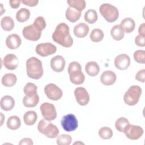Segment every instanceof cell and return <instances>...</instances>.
Instances as JSON below:
<instances>
[{
	"mask_svg": "<svg viewBox=\"0 0 145 145\" xmlns=\"http://www.w3.org/2000/svg\"><path fill=\"white\" fill-rule=\"evenodd\" d=\"M54 41L65 47H71L73 44V39L70 34L69 26L65 23H61L56 27L53 35Z\"/></svg>",
	"mask_w": 145,
	"mask_h": 145,
	"instance_id": "cell-1",
	"label": "cell"
},
{
	"mask_svg": "<svg viewBox=\"0 0 145 145\" xmlns=\"http://www.w3.org/2000/svg\"><path fill=\"white\" fill-rule=\"evenodd\" d=\"M27 74L30 78L39 79L43 75L41 61L35 57L29 58L26 61Z\"/></svg>",
	"mask_w": 145,
	"mask_h": 145,
	"instance_id": "cell-2",
	"label": "cell"
},
{
	"mask_svg": "<svg viewBox=\"0 0 145 145\" xmlns=\"http://www.w3.org/2000/svg\"><path fill=\"white\" fill-rule=\"evenodd\" d=\"M67 71L72 83L79 85L84 82L85 76L82 71V66L78 62L76 61L71 62L69 65Z\"/></svg>",
	"mask_w": 145,
	"mask_h": 145,
	"instance_id": "cell-3",
	"label": "cell"
},
{
	"mask_svg": "<svg viewBox=\"0 0 145 145\" xmlns=\"http://www.w3.org/2000/svg\"><path fill=\"white\" fill-rule=\"evenodd\" d=\"M37 129L40 133L43 134L49 138H54L58 136L59 130L57 126L53 124L50 121L45 119L39 121L37 125Z\"/></svg>",
	"mask_w": 145,
	"mask_h": 145,
	"instance_id": "cell-4",
	"label": "cell"
},
{
	"mask_svg": "<svg viewBox=\"0 0 145 145\" xmlns=\"http://www.w3.org/2000/svg\"><path fill=\"white\" fill-rule=\"evenodd\" d=\"M142 92V88L139 86H131L123 96L124 102L130 106L136 105L139 101Z\"/></svg>",
	"mask_w": 145,
	"mask_h": 145,
	"instance_id": "cell-5",
	"label": "cell"
},
{
	"mask_svg": "<svg viewBox=\"0 0 145 145\" xmlns=\"http://www.w3.org/2000/svg\"><path fill=\"white\" fill-rule=\"evenodd\" d=\"M99 11L104 18L109 23L115 22L118 18L117 8L109 3H103L99 7Z\"/></svg>",
	"mask_w": 145,
	"mask_h": 145,
	"instance_id": "cell-6",
	"label": "cell"
},
{
	"mask_svg": "<svg viewBox=\"0 0 145 145\" xmlns=\"http://www.w3.org/2000/svg\"><path fill=\"white\" fill-rule=\"evenodd\" d=\"M61 124L63 130L67 132L75 130L78 126V120L72 114H68L63 116L61 121Z\"/></svg>",
	"mask_w": 145,
	"mask_h": 145,
	"instance_id": "cell-7",
	"label": "cell"
},
{
	"mask_svg": "<svg viewBox=\"0 0 145 145\" xmlns=\"http://www.w3.org/2000/svg\"><path fill=\"white\" fill-rule=\"evenodd\" d=\"M44 92L46 96L50 100L57 101L62 96V91L56 84L49 83L44 87Z\"/></svg>",
	"mask_w": 145,
	"mask_h": 145,
	"instance_id": "cell-8",
	"label": "cell"
},
{
	"mask_svg": "<svg viewBox=\"0 0 145 145\" xmlns=\"http://www.w3.org/2000/svg\"><path fill=\"white\" fill-rule=\"evenodd\" d=\"M42 116L48 121H53L57 117V112L54 105L49 103H44L40 107Z\"/></svg>",
	"mask_w": 145,
	"mask_h": 145,
	"instance_id": "cell-9",
	"label": "cell"
},
{
	"mask_svg": "<svg viewBox=\"0 0 145 145\" xmlns=\"http://www.w3.org/2000/svg\"><path fill=\"white\" fill-rule=\"evenodd\" d=\"M123 133L129 139L131 140H137L142 136L143 129L139 126L129 123L125 127Z\"/></svg>",
	"mask_w": 145,
	"mask_h": 145,
	"instance_id": "cell-10",
	"label": "cell"
},
{
	"mask_svg": "<svg viewBox=\"0 0 145 145\" xmlns=\"http://www.w3.org/2000/svg\"><path fill=\"white\" fill-rule=\"evenodd\" d=\"M57 51V47L50 42L40 43L36 47V53L41 57H46L54 54Z\"/></svg>",
	"mask_w": 145,
	"mask_h": 145,
	"instance_id": "cell-11",
	"label": "cell"
},
{
	"mask_svg": "<svg viewBox=\"0 0 145 145\" xmlns=\"http://www.w3.org/2000/svg\"><path fill=\"white\" fill-rule=\"evenodd\" d=\"M23 35L27 40L35 41L40 39L41 32L37 30L33 24L25 26L22 32Z\"/></svg>",
	"mask_w": 145,
	"mask_h": 145,
	"instance_id": "cell-12",
	"label": "cell"
},
{
	"mask_svg": "<svg viewBox=\"0 0 145 145\" xmlns=\"http://www.w3.org/2000/svg\"><path fill=\"white\" fill-rule=\"evenodd\" d=\"M74 95L77 103L82 106L86 105L89 101V95L84 87H77L74 91Z\"/></svg>",
	"mask_w": 145,
	"mask_h": 145,
	"instance_id": "cell-13",
	"label": "cell"
},
{
	"mask_svg": "<svg viewBox=\"0 0 145 145\" xmlns=\"http://www.w3.org/2000/svg\"><path fill=\"white\" fill-rule=\"evenodd\" d=\"M114 63L117 69L121 70H126L130 65V58L126 54H121L115 58Z\"/></svg>",
	"mask_w": 145,
	"mask_h": 145,
	"instance_id": "cell-14",
	"label": "cell"
},
{
	"mask_svg": "<svg viewBox=\"0 0 145 145\" xmlns=\"http://www.w3.org/2000/svg\"><path fill=\"white\" fill-rule=\"evenodd\" d=\"M3 64L7 69L14 70L18 67L19 60L15 54H8L3 58Z\"/></svg>",
	"mask_w": 145,
	"mask_h": 145,
	"instance_id": "cell-15",
	"label": "cell"
},
{
	"mask_svg": "<svg viewBox=\"0 0 145 145\" xmlns=\"http://www.w3.org/2000/svg\"><path fill=\"white\" fill-rule=\"evenodd\" d=\"M65 59L61 56H56L53 57L50 61V66L53 70L59 72L62 71L65 67Z\"/></svg>",
	"mask_w": 145,
	"mask_h": 145,
	"instance_id": "cell-16",
	"label": "cell"
},
{
	"mask_svg": "<svg viewBox=\"0 0 145 145\" xmlns=\"http://www.w3.org/2000/svg\"><path fill=\"white\" fill-rule=\"evenodd\" d=\"M22 43L20 36L15 33L8 35L6 39V45L10 49H16L18 48Z\"/></svg>",
	"mask_w": 145,
	"mask_h": 145,
	"instance_id": "cell-17",
	"label": "cell"
},
{
	"mask_svg": "<svg viewBox=\"0 0 145 145\" xmlns=\"http://www.w3.org/2000/svg\"><path fill=\"white\" fill-rule=\"evenodd\" d=\"M117 79L116 74L110 70H106L103 72L100 76L101 82L105 86L113 84Z\"/></svg>",
	"mask_w": 145,
	"mask_h": 145,
	"instance_id": "cell-18",
	"label": "cell"
},
{
	"mask_svg": "<svg viewBox=\"0 0 145 145\" xmlns=\"http://www.w3.org/2000/svg\"><path fill=\"white\" fill-rule=\"evenodd\" d=\"M89 27L84 23H80L74 28V33L75 36L79 38L85 37L88 33Z\"/></svg>",
	"mask_w": 145,
	"mask_h": 145,
	"instance_id": "cell-19",
	"label": "cell"
},
{
	"mask_svg": "<svg viewBox=\"0 0 145 145\" xmlns=\"http://www.w3.org/2000/svg\"><path fill=\"white\" fill-rule=\"evenodd\" d=\"M0 105L1 109L3 110H11L15 105V100L11 96H4L1 99Z\"/></svg>",
	"mask_w": 145,
	"mask_h": 145,
	"instance_id": "cell-20",
	"label": "cell"
},
{
	"mask_svg": "<svg viewBox=\"0 0 145 145\" xmlns=\"http://www.w3.org/2000/svg\"><path fill=\"white\" fill-rule=\"evenodd\" d=\"M120 25L124 32L129 33L134 30L135 23L131 18H126L121 21Z\"/></svg>",
	"mask_w": 145,
	"mask_h": 145,
	"instance_id": "cell-21",
	"label": "cell"
},
{
	"mask_svg": "<svg viewBox=\"0 0 145 145\" xmlns=\"http://www.w3.org/2000/svg\"><path fill=\"white\" fill-rule=\"evenodd\" d=\"M17 81L16 76L13 73L5 74L2 78V84L6 87H11L15 84Z\"/></svg>",
	"mask_w": 145,
	"mask_h": 145,
	"instance_id": "cell-22",
	"label": "cell"
},
{
	"mask_svg": "<svg viewBox=\"0 0 145 145\" xmlns=\"http://www.w3.org/2000/svg\"><path fill=\"white\" fill-rule=\"evenodd\" d=\"M85 71L89 76H95L99 74L100 67L96 62L91 61L86 63L85 66Z\"/></svg>",
	"mask_w": 145,
	"mask_h": 145,
	"instance_id": "cell-23",
	"label": "cell"
},
{
	"mask_svg": "<svg viewBox=\"0 0 145 145\" xmlns=\"http://www.w3.org/2000/svg\"><path fill=\"white\" fill-rule=\"evenodd\" d=\"M81 16V12L74 8L69 7L66 11V18L70 22L74 23L78 20Z\"/></svg>",
	"mask_w": 145,
	"mask_h": 145,
	"instance_id": "cell-24",
	"label": "cell"
},
{
	"mask_svg": "<svg viewBox=\"0 0 145 145\" xmlns=\"http://www.w3.org/2000/svg\"><path fill=\"white\" fill-rule=\"evenodd\" d=\"M23 120L25 125L28 126L33 125L37 120V114L33 110L28 111L24 114Z\"/></svg>",
	"mask_w": 145,
	"mask_h": 145,
	"instance_id": "cell-25",
	"label": "cell"
},
{
	"mask_svg": "<svg viewBox=\"0 0 145 145\" xmlns=\"http://www.w3.org/2000/svg\"><path fill=\"white\" fill-rule=\"evenodd\" d=\"M39 102V96L37 94L32 97H28L25 96L23 99V105L27 108H31L36 106Z\"/></svg>",
	"mask_w": 145,
	"mask_h": 145,
	"instance_id": "cell-26",
	"label": "cell"
},
{
	"mask_svg": "<svg viewBox=\"0 0 145 145\" xmlns=\"http://www.w3.org/2000/svg\"><path fill=\"white\" fill-rule=\"evenodd\" d=\"M7 126L11 130H16L21 126V121L19 117L16 116H10L7 121Z\"/></svg>",
	"mask_w": 145,
	"mask_h": 145,
	"instance_id": "cell-27",
	"label": "cell"
},
{
	"mask_svg": "<svg viewBox=\"0 0 145 145\" xmlns=\"http://www.w3.org/2000/svg\"><path fill=\"white\" fill-rule=\"evenodd\" d=\"M1 26L6 31H10L14 27V22L10 16H5L1 20Z\"/></svg>",
	"mask_w": 145,
	"mask_h": 145,
	"instance_id": "cell-28",
	"label": "cell"
},
{
	"mask_svg": "<svg viewBox=\"0 0 145 145\" xmlns=\"http://www.w3.org/2000/svg\"><path fill=\"white\" fill-rule=\"evenodd\" d=\"M110 35L115 40H121L124 37V32L120 25L116 24L114 25L110 31Z\"/></svg>",
	"mask_w": 145,
	"mask_h": 145,
	"instance_id": "cell-29",
	"label": "cell"
},
{
	"mask_svg": "<svg viewBox=\"0 0 145 145\" xmlns=\"http://www.w3.org/2000/svg\"><path fill=\"white\" fill-rule=\"evenodd\" d=\"M30 16V11L26 8H22L16 14V19L19 22H25Z\"/></svg>",
	"mask_w": 145,
	"mask_h": 145,
	"instance_id": "cell-30",
	"label": "cell"
},
{
	"mask_svg": "<svg viewBox=\"0 0 145 145\" xmlns=\"http://www.w3.org/2000/svg\"><path fill=\"white\" fill-rule=\"evenodd\" d=\"M70 7L75 8L78 11H82L86 7V3L84 0H69L67 1Z\"/></svg>",
	"mask_w": 145,
	"mask_h": 145,
	"instance_id": "cell-31",
	"label": "cell"
},
{
	"mask_svg": "<svg viewBox=\"0 0 145 145\" xmlns=\"http://www.w3.org/2000/svg\"><path fill=\"white\" fill-rule=\"evenodd\" d=\"M37 87L33 83H27L24 87L23 91L25 96L32 97L37 94Z\"/></svg>",
	"mask_w": 145,
	"mask_h": 145,
	"instance_id": "cell-32",
	"label": "cell"
},
{
	"mask_svg": "<svg viewBox=\"0 0 145 145\" xmlns=\"http://www.w3.org/2000/svg\"><path fill=\"white\" fill-rule=\"evenodd\" d=\"M97 12L93 9L87 10L84 16V18L86 22L89 24H93L97 20Z\"/></svg>",
	"mask_w": 145,
	"mask_h": 145,
	"instance_id": "cell-33",
	"label": "cell"
},
{
	"mask_svg": "<svg viewBox=\"0 0 145 145\" xmlns=\"http://www.w3.org/2000/svg\"><path fill=\"white\" fill-rule=\"evenodd\" d=\"M92 41L98 42L101 41L104 38V33L99 28H95L92 31L89 36Z\"/></svg>",
	"mask_w": 145,
	"mask_h": 145,
	"instance_id": "cell-34",
	"label": "cell"
},
{
	"mask_svg": "<svg viewBox=\"0 0 145 145\" xmlns=\"http://www.w3.org/2000/svg\"><path fill=\"white\" fill-rule=\"evenodd\" d=\"M129 124L128 120L125 117H120L118 118L115 122L116 129L119 132H123L125 127L127 125Z\"/></svg>",
	"mask_w": 145,
	"mask_h": 145,
	"instance_id": "cell-35",
	"label": "cell"
},
{
	"mask_svg": "<svg viewBox=\"0 0 145 145\" xmlns=\"http://www.w3.org/2000/svg\"><path fill=\"white\" fill-rule=\"evenodd\" d=\"M99 135L103 139H109L113 136V131L107 126L102 127L99 130Z\"/></svg>",
	"mask_w": 145,
	"mask_h": 145,
	"instance_id": "cell-36",
	"label": "cell"
},
{
	"mask_svg": "<svg viewBox=\"0 0 145 145\" xmlns=\"http://www.w3.org/2000/svg\"><path fill=\"white\" fill-rule=\"evenodd\" d=\"M72 138L70 135L67 134H61L57 137L56 142L58 145H70L71 143Z\"/></svg>",
	"mask_w": 145,
	"mask_h": 145,
	"instance_id": "cell-37",
	"label": "cell"
},
{
	"mask_svg": "<svg viewBox=\"0 0 145 145\" xmlns=\"http://www.w3.org/2000/svg\"><path fill=\"white\" fill-rule=\"evenodd\" d=\"M33 25L37 30L41 32L45 28L46 24L44 17L40 16L35 19Z\"/></svg>",
	"mask_w": 145,
	"mask_h": 145,
	"instance_id": "cell-38",
	"label": "cell"
},
{
	"mask_svg": "<svg viewBox=\"0 0 145 145\" xmlns=\"http://www.w3.org/2000/svg\"><path fill=\"white\" fill-rule=\"evenodd\" d=\"M134 60L141 64H144L145 62V51L143 50H138L134 53Z\"/></svg>",
	"mask_w": 145,
	"mask_h": 145,
	"instance_id": "cell-39",
	"label": "cell"
},
{
	"mask_svg": "<svg viewBox=\"0 0 145 145\" xmlns=\"http://www.w3.org/2000/svg\"><path fill=\"white\" fill-rule=\"evenodd\" d=\"M135 79L144 83L145 81V70L142 69L139 70L135 75Z\"/></svg>",
	"mask_w": 145,
	"mask_h": 145,
	"instance_id": "cell-40",
	"label": "cell"
},
{
	"mask_svg": "<svg viewBox=\"0 0 145 145\" xmlns=\"http://www.w3.org/2000/svg\"><path fill=\"white\" fill-rule=\"evenodd\" d=\"M135 43L138 46L144 47L145 46V37L137 35L135 39Z\"/></svg>",
	"mask_w": 145,
	"mask_h": 145,
	"instance_id": "cell-41",
	"label": "cell"
},
{
	"mask_svg": "<svg viewBox=\"0 0 145 145\" xmlns=\"http://www.w3.org/2000/svg\"><path fill=\"white\" fill-rule=\"evenodd\" d=\"M21 2L26 6H28L29 7H34L36 6L39 3L38 0H22Z\"/></svg>",
	"mask_w": 145,
	"mask_h": 145,
	"instance_id": "cell-42",
	"label": "cell"
},
{
	"mask_svg": "<svg viewBox=\"0 0 145 145\" xmlns=\"http://www.w3.org/2000/svg\"><path fill=\"white\" fill-rule=\"evenodd\" d=\"M19 145H33V142L32 140L29 138H23L19 143Z\"/></svg>",
	"mask_w": 145,
	"mask_h": 145,
	"instance_id": "cell-43",
	"label": "cell"
},
{
	"mask_svg": "<svg viewBox=\"0 0 145 145\" xmlns=\"http://www.w3.org/2000/svg\"><path fill=\"white\" fill-rule=\"evenodd\" d=\"M21 1L19 0H10L9 1V3L10 6L12 8H17L19 7Z\"/></svg>",
	"mask_w": 145,
	"mask_h": 145,
	"instance_id": "cell-44",
	"label": "cell"
},
{
	"mask_svg": "<svg viewBox=\"0 0 145 145\" xmlns=\"http://www.w3.org/2000/svg\"><path fill=\"white\" fill-rule=\"evenodd\" d=\"M145 23H143L142 24H140L139 25V29H138V33H139V35L143 36V37H145Z\"/></svg>",
	"mask_w": 145,
	"mask_h": 145,
	"instance_id": "cell-45",
	"label": "cell"
},
{
	"mask_svg": "<svg viewBox=\"0 0 145 145\" xmlns=\"http://www.w3.org/2000/svg\"><path fill=\"white\" fill-rule=\"evenodd\" d=\"M1 118H2V120H1V125L2 126V124H3V120L5 118H4V116H3V114H2V113H1Z\"/></svg>",
	"mask_w": 145,
	"mask_h": 145,
	"instance_id": "cell-46",
	"label": "cell"
},
{
	"mask_svg": "<svg viewBox=\"0 0 145 145\" xmlns=\"http://www.w3.org/2000/svg\"><path fill=\"white\" fill-rule=\"evenodd\" d=\"M79 143H80V144H84V143H83L82 142H75V143H74V144H79Z\"/></svg>",
	"mask_w": 145,
	"mask_h": 145,
	"instance_id": "cell-47",
	"label": "cell"
}]
</instances>
